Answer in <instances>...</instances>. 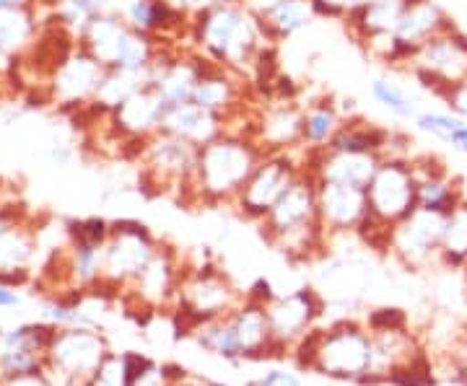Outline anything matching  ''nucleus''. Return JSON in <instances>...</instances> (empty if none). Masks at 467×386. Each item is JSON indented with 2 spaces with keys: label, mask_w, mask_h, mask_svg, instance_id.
<instances>
[{
  "label": "nucleus",
  "mask_w": 467,
  "mask_h": 386,
  "mask_svg": "<svg viewBox=\"0 0 467 386\" xmlns=\"http://www.w3.org/2000/svg\"><path fill=\"white\" fill-rule=\"evenodd\" d=\"M265 241L291 262H312L325 254L330 234L319 216L317 177L312 168H301L296 182L260 220Z\"/></svg>",
  "instance_id": "nucleus-1"
},
{
  "label": "nucleus",
  "mask_w": 467,
  "mask_h": 386,
  "mask_svg": "<svg viewBox=\"0 0 467 386\" xmlns=\"http://www.w3.org/2000/svg\"><path fill=\"white\" fill-rule=\"evenodd\" d=\"M190 47L250 81L260 50L270 45L257 16L244 3L198 11L190 21Z\"/></svg>",
  "instance_id": "nucleus-2"
},
{
  "label": "nucleus",
  "mask_w": 467,
  "mask_h": 386,
  "mask_svg": "<svg viewBox=\"0 0 467 386\" xmlns=\"http://www.w3.org/2000/svg\"><path fill=\"white\" fill-rule=\"evenodd\" d=\"M265 158L263 146L252 135L226 130L198 151V168L192 185V202L234 205L250 182L257 164Z\"/></svg>",
  "instance_id": "nucleus-3"
},
{
  "label": "nucleus",
  "mask_w": 467,
  "mask_h": 386,
  "mask_svg": "<svg viewBox=\"0 0 467 386\" xmlns=\"http://www.w3.org/2000/svg\"><path fill=\"white\" fill-rule=\"evenodd\" d=\"M242 301H244V293H239L232 278L223 269H218L211 259L195 268L184 265L177 303L171 309L174 332L182 337L195 335L198 327H202L205 321L232 314Z\"/></svg>",
  "instance_id": "nucleus-4"
},
{
  "label": "nucleus",
  "mask_w": 467,
  "mask_h": 386,
  "mask_svg": "<svg viewBox=\"0 0 467 386\" xmlns=\"http://www.w3.org/2000/svg\"><path fill=\"white\" fill-rule=\"evenodd\" d=\"M312 371L335 381L364 386L371 371V332L361 321L348 317L333 321L322 332L317 361Z\"/></svg>",
  "instance_id": "nucleus-5"
},
{
  "label": "nucleus",
  "mask_w": 467,
  "mask_h": 386,
  "mask_svg": "<svg viewBox=\"0 0 467 386\" xmlns=\"http://www.w3.org/2000/svg\"><path fill=\"white\" fill-rule=\"evenodd\" d=\"M198 151L201 148L187 140H180L167 133H156L146 140V148L140 153L143 182L153 187V195L177 192L180 198L192 202Z\"/></svg>",
  "instance_id": "nucleus-6"
},
{
  "label": "nucleus",
  "mask_w": 467,
  "mask_h": 386,
  "mask_svg": "<svg viewBox=\"0 0 467 386\" xmlns=\"http://www.w3.org/2000/svg\"><path fill=\"white\" fill-rule=\"evenodd\" d=\"M405 70L426 91L439 99H447L457 86L467 81V34L454 26L429 39L413 52V57L405 63Z\"/></svg>",
  "instance_id": "nucleus-7"
},
{
  "label": "nucleus",
  "mask_w": 467,
  "mask_h": 386,
  "mask_svg": "<svg viewBox=\"0 0 467 386\" xmlns=\"http://www.w3.org/2000/svg\"><path fill=\"white\" fill-rule=\"evenodd\" d=\"M418 177L405 156H384L377 177L367 187L368 216L384 229H395L418 210Z\"/></svg>",
  "instance_id": "nucleus-8"
},
{
  "label": "nucleus",
  "mask_w": 467,
  "mask_h": 386,
  "mask_svg": "<svg viewBox=\"0 0 467 386\" xmlns=\"http://www.w3.org/2000/svg\"><path fill=\"white\" fill-rule=\"evenodd\" d=\"M301 168H304V153L301 151L265 153V158L257 164L250 182L234 200V208L247 220L260 223L273 210V205L284 198L285 189L296 182Z\"/></svg>",
  "instance_id": "nucleus-9"
},
{
  "label": "nucleus",
  "mask_w": 467,
  "mask_h": 386,
  "mask_svg": "<svg viewBox=\"0 0 467 386\" xmlns=\"http://www.w3.org/2000/svg\"><path fill=\"white\" fill-rule=\"evenodd\" d=\"M159 252V239L140 220H117L107 239L104 272L117 286H133V280L146 269L153 254Z\"/></svg>",
  "instance_id": "nucleus-10"
},
{
  "label": "nucleus",
  "mask_w": 467,
  "mask_h": 386,
  "mask_svg": "<svg viewBox=\"0 0 467 386\" xmlns=\"http://www.w3.org/2000/svg\"><path fill=\"white\" fill-rule=\"evenodd\" d=\"M447 216L420 210L400 220L389 234V254L405 269H423L439 262Z\"/></svg>",
  "instance_id": "nucleus-11"
},
{
  "label": "nucleus",
  "mask_w": 467,
  "mask_h": 386,
  "mask_svg": "<svg viewBox=\"0 0 467 386\" xmlns=\"http://www.w3.org/2000/svg\"><path fill=\"white\" fill-rule=\"evenodd\" d=\"M325 309L327 303L312 286L296 288L285 296H275V301L267 306L273 340L291 350L296 340H301L312 327H317Z\"/></svg>",
  "instance_id": "nucleus-12"
},
{
  "label": "nucleus",
  "mask_w": 467,
  "mask_h": 386,
  "mask_svg": "<svg viewBox=\"0 0 467 386\" xmlns=\"http://www.w3.org/2000/svg\"><path fill=\"white\" fill-rule=\"evenodd\" d=\"M252 94H254V88L247 78H242V76H236L232 70L216 66L213 60L205 57V67H202L201 81L195 86L192 104L213 112L232 125L234 119L250 112L247 99Z\"/></svg>",
  "instance_id": "nucleus-13"
},
{
  "label": "nucleus",
  "mask_w": 467,
  "mask_h": 386,
  "mask_svg": "<svg viewBox=\"0 0 467 386\" xmlns=\"http://www.w3.org/2000/svg\"><path fill=\"white\" fill-rule=\"evenodd\" d=\"M254 140L265 153L304 151V104L270 99L254 115Z\"/></svg>",
  "instance_id": "nucleus-14"
},
{
  "label": "nucleus",
  "mask_w": 467,
  "mask_h": 386,
  "mask_svg": "<svg viewBox=\"0 0 467 386\" xmlns=\"http://www.w3.org/2000/svg\"><path fill=\"white\" fill-rule=\"evenodd\" d=\"M184 265L180 262V254L174 252V247H159V252L153 254L146 269L133 280L135 299L140 306H146L150 311H171L177 303L180 283H182Z\"/></svg>",
  "instance_id": "nucleus-15"
},
{
  "label": "nucleus",
  "mask_w": 467,
  "mask_h": 386,
  "mask_svg": "<svg viewBox=\"0 0 467 386\" xmlns=\"http://www.w3.org/2000/svg\"><path fill=\"white\" fill-rule=\"evenodd\" d=\"M319 216L327 229L330 239L348 236L358 231V226L368 216L367 189L340 185V182H325L317 179Z\"/></svg>",
  "instance_id": "nucleus-16"
},
{
  "label": "nucleus",
  "mask_w": 467,
  "mask_h": 386,
  "mask_svg": "<svg viewBox=\"0 0 467 386\" xmlns=\"http://www.w3.org/2000/svg\"><path fill=\"white\" fill-rule=\"evenodd\" d=\"M304 167L312 168L317 179L367 189L382 167V153H343V151H301Z\"/></svg>",
  "instance_id": "nucleus-17"
},
{
  "label": "nucleus",
  "mask_w": 467,
  "mask_h": 386,
  "mask_svg": "<svg viewBox=\"0 0 467 386\" xmlns=\"http://www.w3.org/2000/svg\"><path fill=\"white\" fill-rule=\"evenodd\" d=\"M169 104L164 96L153 88V84L143 91H138L135 96L119 104L117 109H112V115L117 119L119 133L125 135L128 140H149L153 135L161 130V122L167 115Z\"/></svg>",
  "instance_id": "nucleus-18"
},
{
  "label": "nucleus",
  "mask_w": 467,
  "mask_h": 386,
  "mask_svg": "<svg viewBox=\"0 0 467 386\" xmlns=\"http://www.w3.org/2000/svg\"><path fill=\"white\" fill-rule=\"evenodd\" d=\"M226 130H229L226 119L208 112V109H202V107L192 104V101H187V104L169 107L159 133L174 135L180 140H187V143L202 148V146H208L211 140H216L218 135H223Z\"/></svg>",
  "instance_id": "nucleus-19"
},
{
  "label": "nucleus",
  "mask_w": 467,
  "mask_h": 386,
  "mask_svg": "<svg viewBox=\"0 0 467 386\" xmlns=\"http://www.w3.org/2000/svg\"><path fill=\"white\" fill-rule=\"evenodd\" d=\"M450 29H454V21H451L450 14L436 0H418V3H408L405 14L398 21L395 36H398V42L413 57V52L420 45H426L429 39L450 32Z\"/></svg>",
  "instance_id": "nucleus-20"
},
{
  "label": "nucleus",
  "mask_w": 467,
  "mask_h": 386,
  "mask_svg": "<svg viewBox=\"0 0 467 386\" xmlns=\"http://www.w3.org/2000/svg\"><path fill=\"white\" fill-rule=\"evenodd\" d=\"M55 361L73 376H94L107 358V348L97 335H88L86 330H76L63 337H55L52 342Z\"/></svg>",
  "instance_id": "nucleus-21"
},
{
  "label": "nucleus",
  "mask_w": 467,
  "mask_h": 386,
  "mask_svg": "<svg viewBox=\"0 0 467 386\" xmlns=\"http://www.w3.org/2000/svg\"><path fill=\"white\" fill-rule=\"evenodd\" d=\"M270 45H284L296 34L306 32L317 16L309 0H278L265 16L257 18Z\"/></svg>",
  "instance_id": "nucleus-22"
},
{
  "label": "nucleus",
  "mask_w": 467,
  "mask_h": 386,
  "mask_svg": "<svg viewBox=\"0 0 467 386\" xmlns=\"http://www.w3.org/2000/svg\"><path fill=\"white\" fill-rule=\"evenodd\" d=\"M346 117L335 96H319L304 104V151H327Z\"/></svg>",
  "instance_id": "nucleus-23"
},
{
  "label": "nucleus",
  "mask_w": 467,
  "mask_h": 386,
  "mask_svg": "<svg viewBox=\"0 0 467 386\" xmlns=\"http://www.w3.org/2000/svg\"><path fill=\"white\" fill-rule=\"evenodd\" d=\"M405 8H408V0H374V3L356 8L343 24L350 36L361 45L368 36L395 32Z\"/></svg>",
  "instance_id": "nucleus-24"
},
{
  "label": "nucleus",
  "mask_w": 467,
  "mask_h": 386,
  "mask_svg": "<svg viewBox=\"0 0 467 386\" xmlns=\"http://www.w3.org/2000/svg\"><path fill=\"white\" fill-rule=\"evenodd\" d=\"M389 140H392V130L367 122L358 115V117L346 119V125L340 127V133L335 135V140L330 143V151L382 153V156H387Z\"/></svg>",
  "instance_id": "nucleus-25"
},
{
  "label": "nucleus",
  "mask_w": 467,
  "mask_h": 386,
  "mask_svg": "<svg viewBox=\"0 0 467 386\" xmlns=\"http://www.w3.org/2000/svg\"><path fill=\"white\" fill-rule=\"evenodd\" d=\"M465 198L467 195L462 189V182L450 177V174L434 177V179H423L418 185V208L429 210V213H439V216H450Z\"/></svg>",
  "instance_id": "nucleus-26"
},
{
  "label": "nucleus",
  "mask_w": 467,
  "mask_h": 386,
  "mask_svg": "<svg viewBox=\"0 0 467 386\" xmlns=\"http://www.w3.org/2000/svg\"><path fill=\"white\" fill-rule=\"evenodd\" d=\"M371 99L400 122H416L420 115V99L392 78H374L368 86Z\"/></svg>",
  "instance_id": "nucleus-27"
},
{
  "label": "nucleus",
  "mask_w": 467,
  "mask_h": 386,
  "mask_svg": "<svg viewBox=\"0 0 467 386\" xmlns=\"http://www.w3.org/2000/svg\"><path fill=\"white\" fill-rule=\"evenodd\" d=\"M467 262V198L444 223V239H441V252H439V265L444 269H462Z\"/></svg>",
  "instance_id": "nucleus-28"
},
{
  "label": "nucleus",
  "mask_w": 467,
  "mask_h": 386,
  "mask_svg": "<svg viewBox=\"0 0 467 386\" xmlns=\"http://www.w3.org/2000/svg\"><path fill=\"white\" fill-rule=\"evenodd\" d=\"M195 342L201 345L205 353L216 355V358L226 361V363H239V361H242L239 342H236V335H234L232 324H229L226 317L205 321L202 327H198Z\"/></svg>",
  "instance_id": "nucleus-29"
},
{
  "label": "nucleus",
  "mask_w": 467,
  "mask_h": 386,
  "mask_svg": "<svg viewBox=\"0 0 467 386\" xmlns=\"http://www.w3.org/2000/svg\"><path fill=\"white\" fill-rule=\"evenodd\" d=\"M416 130L418 133L429 135V137H434V140H441V143H450V137L462 125H465V117H460V115H454L451 109L447 112H439V109H426V112H420L416 117Z\"/></svg>",
  "instance_id": "nucleus-30"
},
{
  "label": "nucleus",
  "mask_w": 467,
  "mask_h": 386,
  "mask_svg": "<svg viewBox=\"0 0 467 386\" xmlns=\"http://www.w3.org/2000/svg\"><path fill=\"white\" fill-rule=\"evenodd\" d=\"M434 381V371H431V363L423 355V350L413 355L410 361H405L402 366H398L387 379V384L392 386H431Z\"/></svg>",
  "instance_id": "nucleus-31"
},
{
  "label": "nucleus",
  "mask_w": 467,
  "mask_h": 386,
  "mask_svg": "<svg viewBox=\"0 0 467 386\" xmlns=\"http://www.w3.org/2000/svg\"><path fill=\"white\" fill-rule=\"evenodd\" d=\"M371 335H384V332H405L410 327L408 314L398 306H382V309H371L364 321Z\"/></svg>",
  "instance_id": "nucleus-32"
},
{
  "label": "nucleus",
  "mask_w": 467,
  "mask_h": 386,
  "mask_svg": "<svg viewBox=\"0 0 467 386\" xmlns=\"http://www.w3.org/2000/svg\"><path fill=\"white\" fill-rule=\"evenodd\" d=\"M315 8V16L327 21H346L361 5V0H309Z\"/></svg>",
  "instance_id": "nucleus-33"
},
{
  "label": "nucleus",
  "mask_w": 467,
  "mask_h": 386,
  "mask_svg": "<svg viewBox=\"0 0 467 386\" xmlns=\"http://www.w3.org/2000/svg\"><path fill=\"white\" fill-rule=\"evenodd\" d=\"M250 386H304V379L291 369H270Z\"/></svg>",
  "instance_id": "nucleus-34"
},
{
  "label": "nucleus",
  "mask_w": 467,
  "mask_h": 386,
  "mask_svg": "<svg viewBox=\"0 0 467 386\" xmlns=\"http://www.w3.org/2000/svg\"><path fill=\"white\" fill-rule=\"evenodd\" d=\"M244 296L250 299V301H257L263 303V306H270V303L275 301V290H273V286H270V280H265V278H260V280H254L250 286V290H244Z\"/></svg>",
  "instance_id": "nucleus-35"
},
{
  "label": "nucleus",
  "mask_w": 467,
  "mask_h": 386,
  "mask_svg": "<svg viewBox=\"0 0 467 386\" xmlns=\"http://www.w3.org/2000/svg\"><path fill=\"white\" fill-rule=\"evenodd\" d=\"M447 146H450L451 151L465 153V156H467V119H465V125H462V127H460L457 133L451 135L450 143H447Z\"/></svg>",
  "instance_id": "nucleus-36"
},
{
  "label": "nucleus",
  "mask_w": 467,
  "mask_h": 386,
  "mask_svg": "<svg viewBox=\"0 0 467 386\" xmlns=\"http://www.w3.org/2000/svg\"><path fill=\"white\" fill-rule=\"evenodd\" d=\"M180 386H232L221 384V381H211V379H198V376H187Z\"/></svg>",
  "instance_id": "nucleus-37"
},
{
  "label": "nucleus",
  "mask_w": 467,
  "mask_h": 386,
  "mask_svg": "<svg viewBox=\"0 0 467 386\" xmlns=\"http://www.w3.org/2000/svg\"><path fill=\"white\" fill-rule=\"evenodd\" d=\"M18 296L14 290H8V288H0V309H5V306H16Z\"/></svg>",
  "instance_id": "nucleus-38"
},
{
  "label": "nucleus",
  "mask_w": 467,
  "mask_h": 386,
  "mask_svg": "<svg viewBox=\"0 0 467 386\" xmlns=\"http://www.w3.org/2000/svg\"><path fill=\"white\" fill-rule=\"evenodd\" d=\"M232 3H244V0H198L201 11H208V8H221V5H232Z\"/></svg>",
  "instance_id": "nucleus-39"
},
{
  "label": "nucleus",
  "mask_w": 467,
  "mask_h": 386,
  "mask_svg": "<svg viewBox=\"0 0 467 386\" xmlns=\"http://www.w3.org/2000/svg\"><path fill=\"white\" fill-rule=\"evenodd\" d=\"M14 386H50L47 381H42L39 376H21L14 381Z\"/></svg>",
  "instance_id": "nucleus-40"
},
{
  "label": "nucleus",
  "mask_w": 467,
  "mask_h": 386,
  "mask_svg": "<svg viewBox=\"0 0 467 386\" xmlns=\"http://www.w3.org/2000/svg\"><path fill=\"white\" fill-rule=\"evenodd\" d=\"M460 272H462V278H465V283H467V262H465V268L460 269Z\"/></svg>",
  "instance_id": "nucleus-41"
}]
</instances>
